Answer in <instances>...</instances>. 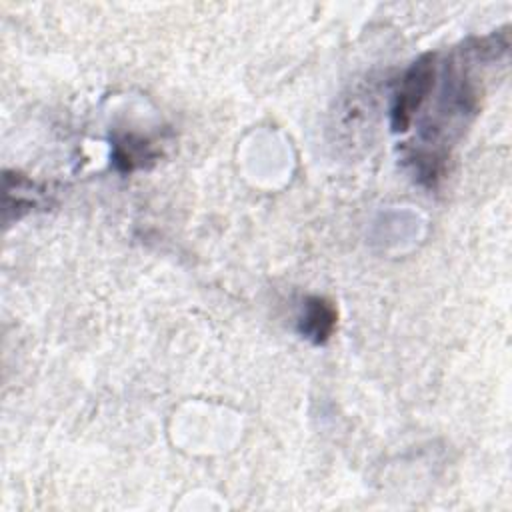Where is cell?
<instances>
[{
	"instance_id": "2",
	"label": "cell",
	"mask_w": 512,
	"mask_h": 512,
	"mask_svg": "<svg viewBox=\"0 0 512 512\" xmlns=\"http://www.w3.org/2000/svg\"><path fill=\"white\" fill-rule=\"evenodd\" d=\"M336 318L338 314L330 300L322 296H310L304 300L302 314L298 320V330L310 342L324 344L336 328Z\"/></svg>"
},
{
	"instance_id": "1",
	"label": "cell",
	"mask_w": 512,
	"mask_h": 512,
	"mask_svg": "<svg viewBox=\"0 0 512 512\" xmlns=\"http://www.w3.org/2000/svg\"><path fill=\"white\" fill-rule=\"evenodd\" d=\"M434 54L420 56L404 74L392 106V130H408L414 112L422 106L434 86Z\"/></svg>"
}]
</instances>
